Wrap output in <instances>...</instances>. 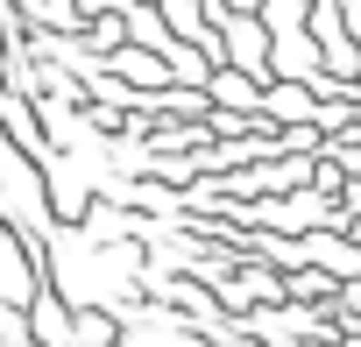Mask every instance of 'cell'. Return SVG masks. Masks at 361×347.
<instances>
[{"label": "cell", "instance_id": "1", "mask_svg": "<svg viewBox=\"0 0 361 347\" xmlns=\"http://www.w3.org/2000/svg\"><path fill=\"white\" fill-rule=\"evenodd\" d=\"M128 319L114 305H71V347H121Z\"/></svg>", "mask_w": 361, "mask_h": 347}]
</instances>
